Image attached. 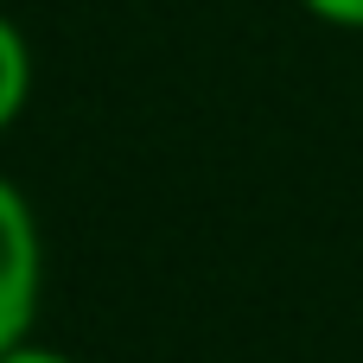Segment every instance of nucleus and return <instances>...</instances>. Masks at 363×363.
Wrapping results in <instances>:
<instances>
[{"label": "nucleus", "instance_id": "nucleus-1", "mask_svg": "<svg viewBox=\"0 0 363 363\" xmlns=\"http://www.w3.org/2000/svg\"><path fill=\"white\" fill-rule=\"evenodd\" d=\"M45 300V236L32 198L0 172V357L32 338Z\"/></svg>", "mask_w": 363, "mask_h": 363}, {"label": "nucleus", "instance_id": "nucleus-2", "mask_svg": "<svg viewBox=\"0 0 363 363\" xmlns=\"http://www.w3.org/2000/svg\"><path fill=\"white\" fill-rule=\"evenodd\" d=\"M26 102H32V45H26V32L0 13V134L26 115Z\"/></svg>", "mask_w": 363, "mask_h": 363}, {"label": "nucleus", "instance_id": "nucleus-3", "mask_svg": "<svg viewBox=\"0 0 363 363\" xmlns=\"http://www.w3.org/2000/svg\"><path fill=\"white\" fill-rule=\"evenodd\" d=\"M300 13H313L332 32H363V0H300Z\"/></svg>", "mask_w": 363, "mask_h": 363}, {"label": "nucleus", "instance_id": "nucleus-4", "mask_svg": "<svg viewBox=\"0 0 363 363\" xmlns=\"http://www.w3.org/2000/svg\"><path fill=\"white\" fill-rule=\"evenodd\" d=\"M0 363H77L70 351H57V345H38V338H26V345H13Z\"/></svg>", "mask_w": 363, "mask_h": 363}]
</instances>
